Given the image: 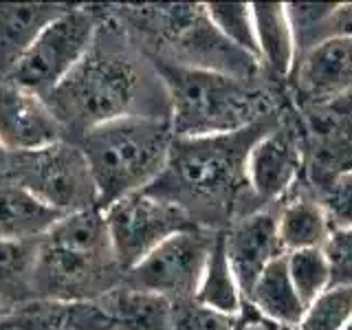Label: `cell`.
<instances>
[{
    "label": "cell",
    "instance_id": "6",
    "mask_svg": "<svg viewBox=\"0 0 352 330\" xmlns=\"http://www.w3.org/2000/svg\"><path fill=\"white\" fill-rule=\"evenodd\" d=\"M3 181L16 183L60 216L99 209L91 168L80 146L69 139L49 148L11 154Z\"/></svg>",
    "mask_w": 352,
    "mask_h": 330
},
{
    "label": "cell",
    "instance_id": "34",
    "mask_svg": "<svg viewBox=\"0 0 352 330\" xmlns=\"http://www.w3.org/2000/svg\"><path fill=\"white\" fill-rule=\"evenodd\" d=\"M5 313H9V311H3V308H0V317H3Z\"/></svg>",
    "mask_w": 352,
    "mask_h": 330
},
{
    "label": "cell",
    "instance_id": "17",
    "mask_svg": "<svg viewBox=\"0 0 352 330\" xmlns=\"http://www.w3.org/2000/svg\"><path fill=\"white\" fill-rule=\"evenodd\" d=\"M251 11L260 64L267 66L275 77H291L297 62V49L286 3H251Z\"/></svg>",
    "mask_w": 352,
    "mask_h": 330
},
{
    "label": "cell",
    "instance_id": "31",
    "mask_svg": "<svg viewBox=\"0 0 352 330\" xmlns=\"http://www.w3.org/2000/svg\"><path fill=\"white\" fill-rule=\"evenodd\" d=\"M330 38H352V3L335 5L328 20V40Z\"/></svg>",
    "mask_w": 352,
    "mask_h": 330
},
{
    "label": "cell",
    "instance_id": "11",
    "mask_svg": "<svg viewBox=\"0 0 352 330\" xmlns=\"http://www.w3.org/2000/svg\"><path fill=\"white\" fill-rule=\"evenodd\" d=\"M66 139L47 99L11 80H0V143L11 154L49 148Z\"/></svg>",
    "mask_w": 352,
    "mask_h": 330
},
{
    "label": "cell",
    "instance_id": "28",
    "mask_svg": "<svg viewBox=\"0 0 352 330\" xmlns=\"http://www.w3.org/2000/svg\"><path fill=\"white\" fill-rule=\"evenodd\" d=\"M322 203L328 216L330 229H350L352 227V172L339 174L322 185Z\"/></svg>",
    "mask_w": 352,
    "mask_h": 330
},
{
    "label": "cell",
    "instance_id": "21",
    "mask_svg": "<svg viewBox=\"0 0 352 330\" xmlns=\"http://www.w3.org/2000/svg\"><path fill=\"white\" fill-rule=\"evenodd\" d=\"M194 302L227 317H238L242 313L245 297H242V291L236 282V275L231 271V264L227 258L225 229L216 231V236H214V245H212V251H209V258H207Z\"/></svg>",
    "mask_w": 352,
    "mask_h": 330
},
{
    "label": "cell",
    "instance_id": "20",
    "mask_svg": "<svg viewBox=\"0 0 352 330\" xmlns=\"http://www.w3.org/2000/svg\"><path fill=\"white\" fill-rule=\"evenodd\" d=\"M38 240L0 242V308L16 311L36 302Z\"/></svg>",
    "mask_w": 352,
    "mask_h": 330
},
{
    "label": "cell",
    "instance_id": "4",
    "mask_svg": "<svg viewBox=\"0 0 352 330\" xmlns=\"http://www.w3.org/2000/svg\"><path fill=\"white\" fill-rule=\"evenodd\" d=\"M150 62L163 84L176 139L231 135L269 115L267 95L245 77L157 58Z\"/></svg>",
    "mask_w": 352,
    "mask_h": 330
},
{
    "label": "cell",
    "instance_id": "33",
    "mask_svg": "<svg viewBox=\"0 0 352 330\" xmlns=\"http://www.w3.org/2000/svg\"><path fill=\"white\" fill-rule=\"evenodd\" d=\"M344 330H352V322H350V324H348V326H346Z\"/></svg>",
    "mask_w": 352,
    "mask_h": 330
},
{
    "label": "cell",
    "instance_id": "5",
    "mask_svg": "<svg viewBox=\"0 0 352 330\" xmlns=\"http://www.w3.org/2000/svg\"><path fill=\"white\" fill-rule=\"evenodd\" d=\"M172 141L170 117L132 115L86 130L75 143L91 168L99 209L148 190L168 163Z\"/></svg>",
    "mask_w": 352,
    "mask_h": 330
},
{
    "label": "cell",
    "instance_id": "26",
    "mask_svg": "<svg viewBox=\"0 0 352 330\" xmlns=\"http://www.w3.org/2000/svg\"><path fill=\"white\" fill-rule=\"evenodd\" d=\"M333 11L335 3H286L297 58L328 40V20Z\"/></svg>",
    "mask_w": 352,
    "mask_h": 330
},
{
    "label": "cell",
    "instance_id": "18",
    "mask_svg": "<svg viewBox=\"0 0 352 330\" xmlns=\"http://www.w3.org/2000/svg\"><path fill=\"white\" fill-rule=\"evenodd\" d=\"M251 308L267 317L269 322H275L286 328H297L306 313V304L302 297L297 295L295 286L289 278V269H286V253L282 258L273 260L260 280L253 284L251 293L245 300Z\"/></svg>",
    "mask_w": 352,
    "mask_h": 330
},
{
    "label": "cell",
    "instance_id": "29",
    "mask_svg": "<svg viewBox=\"0 0 352 330\" xmlns=\"http://www.w3.org/2000/svg\"><path fill=\"white\" fill-rule=\"evenodd\" d=\"M174 330H236V317L220 315L198 302L174 304Z\"/></svg>",
    "mask_w": 352,
    "mask_h": 330
},
{
    "label": "cell",
    "instance_id": "8",
    "mask_svg": "<svg viewBox=\"0 0 352 330\" xmlns=\"http://www.w3.org/2000/svg\"><path fill=\"white\" fill-rule=\"evenodd\" d=\"M108 236L124 273L168 238L198 229L181 205L148 190L135 192L104 209Z\"/></svg>",
    "mask_w": 352,
    "mask_h": 330
},
{
    "label": "cell",
    "instance_id": "9",
    "mask_svg": "<svg viewBox=\"0 0 352 330\" xmlns=\"http://www.w3.org/2000/svg\"><path fill=\"white\" fill-rule=\"evenodd\" d=\"M216 229H190L176 234L150 251L146 258L126 271L124 284L130 289L152 293L172 304L196 297Z\"/></svg>",
    "mask_w": 352,
    "mask_h": 330
},
{
    "label": "cell",
    "instance_id": "25",
    "mask_svg": "<svg viewBox=\"0 0 352 330\" xmlns=\"http://www.w3.org/2000/svg\"><path fill=\"white\" fill-rule=\"evenodd\" d=\"M352 322V286L333 284L306 306L297 330H344Z\"/></svg>",
    "mask_w": 352,
    "mask_h": 330
},
{
    "label": "cell",
    "instance_id": "23",
    "mask_svg": "<svg viewBox=\"0 0 352 330\" xmlns=\"http://www.w3.org/2000/svg\"><path fill=\"white\" fill-rule=\"evenodd\" d=\"M205 14L231 47L260 62L251 3H209L205 5Z\"/></svg>",
    "mask_w": 352,
    "mask_h": 330
},
{
    "label": "cell",
    "instance_id": "2",
    "mask_svg": "<svg viewBox=\"0 0 352 330\" xmlns=\"http://www.w3.org/2000/svg\"><path fill=\"white\" fill-rule=\"evenodd\" d=\"M278 124L280 117L269 113L249 128L231 135L174 137L168 163L148 192L181 205L203 229H212L216 223H229L240 194L249 187V150Z\"/></svg>",
    "mask_w": 352,
    "mask_h": 330
},
{
    "label": "cell",
    "instance_id": "30",
    "mask_svg": "<svg viewBox=\"0 0 352 330\" xmlns=\"http://www.w3.org/2000/svg\"><path fill=\"white\" fill-rule=\"evenodd\" d=\"M324 251L330 262L333 284L352 286V227L333 231Z\"/></svg>",
    "mask_w": 352,
    "mask_h": 330
},
{
    "label": "cell",
    "instance_id": "32",
    "mask_svg": "<svg viewBox=\"0 0 352 330\" xmlns=\"http://www.w3.org/2000/svg\"><path fill=\"white\" fill-rule=\"evenodd\" d=\"M9 157H11V152L0 143V181L5 179V174H7V165H9Z\"/></svg>",
    "mask_w": 352,
    "mask_h": 330
},
{
    "label": "cell",
    "instance_id": "7",
    "mask_svg": "<svg viewBox=\"0 0 352 330\" xmlns=\"http://www.w3.org/2000/svg\"><path fill=\"white\" fill-rule=\"evenodd\" d=\"M104 14L106 9L93 5H66L33 42L9 80L47 99L91 49Z\"/></svg>",
    "mask_w": 352,
    "mask_h": 330
},
{
    "label": "cell",
    "instance_id": "12",
    "mask_svg": "<svg viewBox=\"0 0 352 330\" xmlns=\"http://www.w3.org/2000/svg\"><path fill=\"white\" fill-rule=\"evenodd\" d=\"M291 80L306 108L352 95V38H330L300 55Z\"/></svg>",
    "mask_w": 352,
    "mask_h": 330
},
{
    "label": "cell",
    "instance_id": "13",
    "mask_svg": "<svg viewBox=\"0 0 352 330\" xmlns=\"http://www.w3.org/2000/svg\"><path fill=\"white\" fill-rule=\"evenodd\" d=\"M225 247L231 271L236 275L242 297L247 300L264 269L286 253L280 240L278 214L260 209L234 220L229 229H225Z\"/></svg>",
    "mask_w": 352,
    "mask_h": 330
},
{
    "label": "cell",
    "instance_id": "10",
    "mask_svg": "<svg viewBox=\"0 0 352 330\" xmlns=\"http://www.w3.org/2000/svg\"><path fill=\"white\" fill-rule=\"evenodd\" d=\"M73 330H174V304L121 284L104 297L71 304Z\"/></svg>",
    "mask_w": 352,
    "mask_h": 330
},
{
    "label": "cell",
    "instance_id": "3",
    "mask_svg": "<svg viewBox=\"0 0 352 330\" xmlns=\"http://www.w3.org/2000/svg\"><path fill=\"white\" fill-rule=\"evenodd\" d=\"M102 209L62 216L38 245L36 302L84 304L124 284Z\"/></svg>",
    "mask_w": 352,
    "mask_h": 330
},
{
    "label": "cell",
    "instance_id": "16",
    "mask_svg": "<svg viewBox=\"0 0 352 330\" xmlns=\"http://www.w3.org/2000/svg\"><path fill=\"white\" fill-rule=\"evenodd\" d=\"M66 5L0 3V80H9L20 60Z\"/></svg>",
    "mask_w": 352,
    "mask_h": 330
},
{
    "label": "cell",
    "instance_id": "19",
    "mask_svg": "<svg viewBox=\"0 0 352 330\" xmlns=\"http://www.w3.org/2000/svg\"><path fill=\"white\" fill-rule=\"evenodd\" d=\"M62 216L11 181H0V242L38 240Z\"/></svg>",
    "mask_w": 352,
    "mask_h": 330
},
{
    "label": "cell",
    "instance_id": "15",
    "mask_svg": "<svg viewBox=\"0 0 352 330\" xmlns=\"http://www.w3.org/2000/svg\"><path fill=\"white\" fill-rule=\"evenodd\" d=\"M302 170V146L293 128L282 121L249 150L247 181L260 201H278L295 185Z\"/></svg>",
    "mask_w": 352,
    "mask_h": 330
},
{
    "label": "cell",
    "instance_id": "24",
    "mask_svg": "<svg viewBox=\"0 0 352 330\" xmlns=\"http://www.w3.org/2000/svg\"><path fill=\"white\" fill-rule=\"evenodd\" d=\"M286 269L297 295L308 306L328 286H333V273L324 249H300L286 253Z\"/></svg>",
    "mask_w": 352,
    "mask_h": 330
},
{
    "label": "cell",
    "instance_id": "14",
    "mask_svg": "<svg viewBox=\"0 0 352 330\" xmlns=\"http://www.w3.org/2000/svg\"><path fill=\"white\" fill-rule=\"evenodd\" d=\"M306 110L311 130V172L313 181L322 187L335 176L352 172V95Z\"/></svg>",
    "mask_w": 352,
    "mask_h": 330
},
{
    "label": "cell",
    "instance_id": "22",
    "mask_svg": "<svg viewBox=\"0 0 352 330\" xmlns=\"http://www.w3.org/2000/svg\"><path fill=\"white\" fill-rule=\"evenodd\" d=\"M280 240L286 253L300 249H324L333 234L324 207L315 198H293L278 214Z\"/></svg>",
    "mask_w": 352,
    "mask_h": 330
},
{
    "label": "cell",
    "instance_id": "27",
    "mask_svg": "<svg viewBox=\"0 0 352 330\" xmlns=\"http://www.w3.org/2000/svg\"><path fill=\"white\" fill-rule=\"evenodd\" d=\"M0 330H73L71 304L33 302L0 317Z\"/></svg>",
    "mask_w": 352,
    "mask_h": 330
},
{
    "label": "cell",
    "instance_id": "1",
    "mask_svg": "<svg viewBox=\"0 0 352 330\" xmlns=\"http://www.w3.org/2000/svg\"><path fill=\"white\" fill-rule=\"evenodd\" d=\"M139 51L128 42V31L106 11L102 27L82 62L47 97L69 141L86 130L132 115H148L141 108L150 82H159L154 66L148 71ZM154 117V115H152Z\"/></svg>",
    "mask_w": 352,
    "mask_h": 330
}]
</instances>
